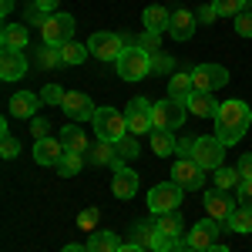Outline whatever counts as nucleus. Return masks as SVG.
I'll return each mask as SVG.
<instances>
[{"label":"nucleus","mask_w":252,"mask_h":252,"mask_svg":"<svg viewBox=\"0 0 252 252\" xmlns=\"http://www.w3.org/2000/svg\"><path fill=\"white\" fill-rule=\"evenodd\" d=\"M252 125V108L246 101H239V97H229V101H222L219 104V115H215V135L222 145H235V141H242L246 131H249Z\"/></svg>","instance_id":"nucleus-1"},{"label":"nucleus","mask_w":252,"mask_h":252,"mask_svg":"<svg viewBox=\"0 0 252 252\" xmlns=\"http://www.w3.org/2000/svg\"><path fill=\"white\" fill-rule=\"evenodd\" d=\"M115 67H118V78L121 81H141L152 74V54L135 47L131 37H125V54L115 61Z\"/></svg>","instance_id":"nucleus-2"},{"label":"nucleus","mask_w":252,"mask_h":252,"mask_svg":"<svg viewBox=\"0 0 252 252\" xmlns=\"http://www.w3.org/2000/svg\"><path fill=\"white\" fill-rule=\"evenodd\" d=\"M91 125H94V131H97V141L118 145L121 138L128 135V118L121 115L118 108H97L94 118H91Z\"/></svg>","instance_id":"nucleus-3"},{"label":"nucleus","mask_w":252,"mask_h":252,"mask_svg":"<svg viewBox=\"0 0 252 252\" xmlns=\"http://www.w3.org/2000/svg\"><path fill=\"white\" fill-rule=\"evenodd\" d=\"M192 161H195V165H202L205 172L222 168V161H225V145L219 141V135H198V138H195Z\"/></svg>","instance_id":"nucleus-4"},{"label":"nucleus","mask_w":252,"mask_h":252,"mask_svg":"<svg viewBox=\"0 0 252 252\" xmlns=\"http://www.w3.org/2000/svg\"><path fill=\"white\" fill-rule=\"evenodd\" d=\"M182 195H185V189L178 182H158L155 189L148 192V209H152V215L178 212L182 209Z\"/></svg>","instance_id":"nucleus-5"},{"label":"nucleus","mask_w":252,"mask_h":252,"mask_svg":"<svg viewBox=\"0 0 252 252\" xmlns=\"http://www.w3.org/2000/svg\"><path fill=\"white\" fill-rule=\"evenodd\" d=\"M185 115H189L185 101L165 97V101H155V108H152V125L161 128V131H175V128L185 125ZM155 128H152V131H155Z\"/></svg>","instance_id":"nucleus-6"},{"label":"nucleus","mask_w":252,"mask_h":252,"mask_svg":"<svg viewBox=\"0 0 252 252\" xmlns=\"http://www.w3.org/2000/svg\"><path fill=\"white\" fill-rule=\"evenodd\" d=\"M131 242H138L141 249H148V252H175L182 246V242H175V239L158 232L155 222H138L135 229H131Z\"/></svg>","instance_id":"nucleus-7"},{"label":"nucleus","mask_w":252,"mask_h":252,"mask_svg":"<svg viewBox=\"0 0 252 252\" xmlns=\"http://www.w3.org/2000/svg\"><path fill=\"white\" fill-rule=\"evenodd\" d=\"M74 31H78V20L71 17V14H51V17L44 20V27H40V37L44 44H67V40H74Z\"/></svg>","instance_id":"nucleus-8"},{"label":"nucleus","mask_w":252,"mask_h":252,"mask_svg":"<svg viewBox=\"0 0 252 252\" xmlns=\"http://www.w3.org/2000/svg\"><path fill=\"white\" fill-rule=\"evenodd\" d=\"M88 51L97 61H118L125 54V37H118L115 31H97L88 37Z\"/></svg>","instance_id":"nucleus-9"},{"label":"nucleus","mask_w":252,"mask_h":252,"mask_svg":"<svg viewBox=\"0 0 252 252\" xmlns=\"http://www.w3.org/2000/svg\"><path fill=\"white\" fill-rule=\"evenodd\" d=\"M172 182H178L185 192H202L205 189V168L195 165L192 158H178L172 165Z\"/></svg>","instance_id":"nucleus-10"},{"label":"nucleus","mask_w":252,"mask_h":252,"mask_svg":"<svg viewBox=\"0 0 252 252\" xmlns=\"http://www.w3.org/2000/svg\"><path fill=\"white\" fill-rule=\"evenodd\" d=\"M192 81H195V91H209L212 94V91L229 84V71L222 64H198V67H192Z\"/></svg>","instance_id":"nucleus-11"},{"label":"nucleus","mask_w":252,"mask_h":252,"mask_svg":"<svg viewBox=\"0 0 252 252\" xmlns=\"http://www.w3.org/2000/svg\"><path fill=\"white\" fill-rule=\"evenodd\" d=\"M152 108H155V104H152V101H148V97H131V101H128V131H131V135H148V131H152V128H155V125H152Z\"/></svg>","instance_id":"nucleus-12"},{"label":"nucleus","mask_w":252,"mask_h":252,"mask_svg":"<svg viewBox=\"0 0 252 252\" xmlns=\"http://www.w3.org/2000/svg\"><path fill=\"white\" fill-rule=\"evenodd\" d=\"M61 111L71 118L74 125H81V121H91L97 108H94V101L84 94V91H67V94H64V104H61Z\"/></svg>","instance_id":"nucleus-13"},{"label":"nucleus","mask_w":252,"mask_h":252,"mask_svg":"<svg viewBox=\"0 0 252 252\" xmlns=\"http://www.w3.org/2000/svg\"><path fill=\"white\" fill-rule=\"evenodd\" d=\"M219 229H222V222H215V219H202V222H195L192 229H189V235L182 239L185 246H192V249L205 252L215 246V235H219Z\"/></svg>","instance_id":"nucleus-14"},{"label":"nucleus","mask_w":252,"mask_h":252,"mask_svg":"<svg viewBox=\"0 0 252 252\" xmlns=\"http://www.w3.org/2000/svg\"><path fill=\"white\" fill-rule=\"evenodd\" d=\"M202 202H205V212H209V219L222 222V225H225V219L235 212V202L229 198V192H222V189H205Z\"/></svg>","instance_id":"nucleus-15"},{"label":"nucleus","mask_w":252,"mask_h":252,"mask_svg":"<svg viewBox=\"0 0 252 252\" xmlns=\"http://www.w3.org/2000/svg\"><path fill=\"white\" fill-rule=\"evenodd\" d=\"M64 152H67V148H64L61 138L47 135V138H40V141H34V161H37V165H51V168H54L61 158H64Z\"/></svg>","instance_id":"nucleus-16"},{"label":"nucleus","mask_w":252,"mask_h":252,"mask_svg":"<svg viewBox=\"0 0 252 252\" xmlns=\"http://www.w3.org/2000/svg\"><path fill=\"white\" fill-rule=\"evenodd\" d=\"M40 104H44L40 94H34V91H17V94L7 101V111H10V118H37Z\"/></svg>","instance_id":"nucleus-17"},{"label":"nucleus","mask_w":252,"mask_h":252,"mask_svg":"<svg viewBox=\"0 0 252 252\" xmlns=\"http://www.w3.org/2000/svg\"><path fill=\"white\" fill-rule=\"evenodd\" d=\"M195 24H198V17H195L192 10H185V7H178V10H172V24H168V34H172V40H189L195 34Z\"/></svg>","instance_id":"nucleus-18"},{"label":"nucleus","mask_w":252,"mask_h":252,"mask_svg":"<svg viewBox=\"0 0 252 252\" xmlns=\"http://www.w3.org/2000/svg\"><path fill=\"white\" fill-rule=\"evenodd\" d=\"M111 192H115V198H121V202L135 198V192H138V175L131 172L128 165L115 168V178H111Z\"/></svg>","instance_id":"nucleus-19"},{"label":"nucleus","mask_w":252,"mask_h":252,"mask_svg":"<svg viewBox=\"0 0 252 252\" xmlns=\"http://www.w3.org/2000/svg\"><path fill=\"white\" fill-rule=\"evenodd\" d=\"M27 74V58L24 51H0V78L3 81H17Z\"/></svg>","instance_id":"nucleus-20"},{"label":"nucleus","mask_w":252,"mask_h":252,"mask_svg":"<svg viewBox=\"0 0 252 252\" xmlns=\"http://www.w3.org/2000/svg\"><path fill=\"white\" fill-rule=\"evenodd\" d=\"M27 44H31V34H27L24 24H3V31H0V47L3 51H24Z\"/></svg>","instance_id":"nucleus-21"},{"label":"nucleus","mask_w":252,"mask_h":252,"mask_svg":"<svg viewBox=\"0 0 252 252\" xmlns=\"http://www.w3.org/2000/svg\"><path fill=\"white\" fill-rule=\"evenodd\" d=\"M141 20H145V31H152V34H165L168 24H172V10H165L161 3H152V7L141 10Z\"/></svg>","instance_id":"nucleus-22"},{"label":"nucleus","mask_w":252,"mask_h":252,"mask_svg":"<svg viewBox=\"0 0 252 252\" xmlns=\"http://www.w3.org/2000/svg\"><path fill=\"white\" fill-rule=\"evenodd\" d=\"M219 104H222V101H215L209 91H195V94L185 101V108H189L192 115H198V118H212V121H215V115H219Z\"/></svg>","instance_id":"nucleus-23"},{"label":"nucleus","mask_w":252,"mask_h":252,"mask_svg":"<svg viewBox=\"0 0 252 252\" xmlns=\"http://www.w3.org/2000/svg\"><path fill=\"white\" fill-rule=\"evenodd\" d=\"M118 249H121V239L111 229H97L88 239V252H118Z\"/></svg>","instance_id":"nucleus-24"},{"label":"nucleus","mask_w":252,"mask_h":252,"mask_svg":"<svg viewBox=\"0 0 252 252\" xmlns=\"http://www.w3.org/2000/svg\"><path fill=\"white\" fill-rule=\"evenodd\" d=\"M195 94V81H192V71L189 74H172V81H168V97H175V101H189V97Z\"/></svg>","instance_id":"nucleus-25"},{"label":"nucleus","mask_w":252,"mask_h":252,"mask_svg":"<svg viewBox=\"0 0 252 252\" xmlns=\"http://www.w3.org/2000/svg\"><path fill=\"white\" fill-rule=\"evenodd\" d=\"M155 225L161 235H168V239H175V242H182L185 235H182V215L178 212H165V215H155Z\"/></svg>","instance_id":"nucleus-26"},{"label":"nucleus","mask_w":252,"mask_h":252,"mask_svg":"<svg viewBox=\"0 0 252 252\" xmlns=\"http://www.w3.org/2000/svg\"><path fill=\"white\" fill-rule=\"evenodd\" d=\"M225 229L235 235H249L252 232V209H246V205H239L229 219H225Z\"/></svg>","instance_id":"nucleus-27"},{"label":"nucleus","mask_w":252,"mask_h":252,"mask_svg":"<svg viewBox=\"0 0 252 252\" xmlns=\"http://www.w3.org/2000/svg\"><path fill=\"white\" fill-rule=\"evenodd\" d=\"M61 141H64V148H67V152H81V155L88 152V138H84V128H78L74 121H71V125L61 131Z\"/></svg>","instance_id":"nucleus-28"},{"label":"nucleus","mask_w":252,"mask_h":252,"mask_svg":"<svg viewBox=\"0 0 252 252\" xmlns=\"http://www.w3.org/2000/svg\"><path fill=\"white\" fill-rule=\"evenodd\" d=\"M91 58V51H88V44H78V40H67V44H61V61L64 64H84V61Z\"/></svg>","instance_id":"nucleus-29"},{"label":"nucleus","mask_w":252,"mask_h":252,"mask_svg":"<svg viewBox=\"0 0 252 252\" xmlns=\"http://www.w3.org/2000/svg\"><path fill=\"white\" fill-rule=\"evenodd\" d=\"M84 161H88V158L81 155V152H64V158H61L54 168H58V175H64V178H74V175L84 168Z\"/></svg>","instance_id":"nucleus-30"},{"label":"nucleus","mask_w":252,"mask_h":252,"mask_svg":"<svg viewBox=\"0 0 252 252\" xmlns=\"http://www.w3.org/2000/svg\"><path fill=\"white\" fill-rule=\"evenodd\" d=\"M212 182H215V189H222V192H229V189H239L242 185V175H239V168H215L212 172Z\"/></svg>","instance_id":"nucleus-31"},{"label":"nucleus","mask_w":252,"mask_h":252,"mask_svg":"<svg viewBox=\"0 0 252 252\" xmlns=\"http://www.w3.org/2000/svg\"><path fill=\"white\" fill-rule=\"evenodd\" d=\"M115 158H118V148L111 141H97L94 148H91V155H88V161L91 165H111Z\"/></svg>","instance_id":"nucleus-32"},{"label":"nucleus","mask_w":252,"mask_h":252,"mask_svg":"<svg viewBox=\"0 0 252 252\" xmlns=\"http://www.w3.org/2000/svg\"><path fill=\"white\" fill-rule=\"evenodd\" d=\"M175 145H178V141H175L172 131H161V128L152 131V152H155V155H172Z\"/></svg>","instance_id":"nucleus-33"},{"label":"nucleus","mask_w":252,"mask_h":252,"mask_svg":"<svg viewBox=\"0 0 252 252\" xmlns=\"http://www.w3.org/2000/svg\"><path fill=\"white\" fill-rule=\"evenodd\" d=\"M212 7L219 17H239V14H246V0H212Z\"/></svg>","instance_id":"nucleus-34"},{"label":"nucleus","mask_w":252,"mask_h":252,"mask_svg":"<svg viewBox=\"0 0 252 252\" xmlns=\"http://www.w3.org/2000/svg\"><path fill=\"white\" fill-rule=\"evenodd\" d=\"M115 148H118V155L125 158V161H131V158H138V155H141V145H138V135H131V131H128V135L121 138V141H118Z\"/></svg>","instance_id":"nucleus-35"},{"label":"nucleus","mask_w":252,"mask_h":252,"mask_svg":"<svg viewBox=\"0 0 252 252\" xmlns=\"http://www.w3.org/2000/svg\"><path fill=\"white\" fill-rule=\"evenodd\" d=\"M37 64L40 67H58V64H64V61H61V47H54V44L37 47Z\"/></svg>","instance_id":"nucleus-36"},{"label":"nucleus","mask_w":252,"mask_h":252,"mask_svg":"<svg viewBox=\"0 0 252 252\" xmlns=\"http://www.w3.org/2000/svg\"><path fill=\"white\" fill-rule=\"evenodd\" d=\"M64 94H67V91H64L61 84H44L40 101H44V104H64Z\"/></svg>","instance_id":"nucleus-37"},{"label":"nucleus","mask_w":252,"mask_h":252,"mask_svg":"<svg viewBox=\"0 0 252 252\" xmlns=\"http://www.w3.org/2000/svg\"><path fill=\"white\" fill-rule=\"evenodd\" d=\"M131 40H135V37H131ZM135 47H141V51H148V54H152V51H158V47H161V34H152V31H145V34L135 40Z\"/></svg>","instance_id":"nucleus-38"},{"label":"nucleus","mask_w":252,"mask_h":252,"mask_svg":"<svg viewBox=\"0 0 252 252\" xmlns=\"http://www.w3.org/2000/svg\"><path fill=\"white\" fill-rule=\"evenodd\" d=\"M20 145L14 135H0V158H17Z\"/></svg>","instance_id":"nucleus-39"},{"label":"nucleus","mask_w":252,"mask_h":252,"mask_svg":"<svg viewBox=\"0 0 252 252\" xmlns=\"http://www.w3.org/2000/svg\"><path fill=\"white\" fill-rule=\"evenodd\" d=\"M235 20V34L239 37H252V14L246 10V14H239V17H232Z\"/></svg>","instance_id":"nucleus-40"},{"label":"nucleus","mask_w":252,"mask_h":252,"mask_svg":"<svg viewBox=\"0 0 252 252\" xmlns=\"http://www.w3.org/2000/svg\"><path fill=\"white\" fill-rule=\"evenodd\" d=\"M47 128H51V121H44V118H31V135H34V141L47 138Z\"/></svg>","instance_id":"nucleus-41"},{"label":"nucleus","mask_w":252,"mask_h":252,"mask_svg":"<svg viewBox=\"0 0 252 252\" xmlns=\"http://www.w3.org/2000/svg\"><path fill=\"white\" fill-rule=\"evenodd\" d=\"M97 215H101V209H84V212L78 215V225H81V229H94Z\"/></svg>","instance_id":"nucleus-42"},{"label":"nucleus","mask_w":252,"mask_h":252,"mask_svg":"<svg viewBox=\"0 0 252 252\" xmlns=\"http://www.w3.org/2000/svg\"><path fill=\"white\" fill-rule=\"evenodd\" d=\"M235 198H239V205L252 209V182H242V185L235 189Z\"/></svg>","instance_id":"nucleus-43"},{"label":"nucleus","mask_w":252,"mask_h":252,"mask_svg":"<svg viewBox=\"0 0 252 252\" xmlns=\"http://www.w3.org/2000/svg\"><path fill=\"white\" fill-rule=\"evenodd\" d=\"M235 168H239V175H242V182H252V155H242Z\"/></svg>","instance_id":"nucleus-44"},{"label":"nucleus","mask_w":252,"mask_h":252,"mask_svg":"<svg viewBox=\"0 0 252 252\" xmlns=\"http://www.w3.org/2000/svg\"><path fill=\"white\" fill-rule=\"evenodd\" d=\"M192 148H195V138H178V145H175V152L182 158H192Z\"/></svg>","instance_id":"nucleus-45"},{"label":"nucleus","mask_w":252,"mask_h":252,"mask_svg":"<svg viewBox=\"0 0 252 252\" xmlns=\"http://www.w3.org/2000/svg\"><path fill=\"white\" fill-rule=\"evenodd\" d=\"M195 17L202 20V24H212V20L219 17V14H215V7H212V3H205V7H198V14H195Z\"/></svg>","instance_id":"nucleus-46"},{"label":"nucleus","mask_w":252,"mask_h":252,"mask_svg":"<svg viewBox=\"0 0 252 252\" xmlns=\"http://www.w3.org/2000/svg\"><path fill=\"white\" fill-rule=\"evenodd\" d=\"M34 7H37L40 14H47V17L58 14V0H34Z\"/></svg>","instance_id":"nucleus-47"},{"label":"nucleus","mask_w":252,"mask_h":252,"mask_svg":"<svg viewBox=\"0 0 252 252\" xmlns=\"http://www.w3.org/2000/svg\"><path fill=\"white\" fill-rule=\"evenodd\" d=\"M118 252H148V249H141L138 242H131V239H128V242H121V249H118Z\"/></svg>","instance_id":"nucleus-48"},{"label":"nucleus","mask_w":252,"mask_h":252,"mask_svg":"<svg viewBox=\"0 0 252 252\" xmlns=\"http://www.w3.org/2000/svg\"><path fill=\"white\" fill-rule=\"evenodd\" d=\"M10 10H14V0H0V14L10 17Z\"/></svg>","instance_id":"nucleus-49"},{"label":"nucleus","mask_w":252,"mask_h":252,"mask_svg":"<svg viewBox=\"0 0 252 252\" xmlns=\"http://www.w3.org/2000/svg\"><path fill=\"white\" fill-rule=\"evenodd\" d=\"M61 252H88V246H78V242H71V246H64Z\"/></svg>","instance_id":"nucleus-50"},{"label":"nucleus","mask_w":252,"mask_h":252,"mask_svg":"<svg viewBox=\"0 0 252 252\" xmlns=\"http://www.w3.org/2000/svg\"><path fill=\"white\" fill-rule=\"evenodd\" d=\"M205 252H229V246H219V242H215L212 249H205Z\"/></svg>","instance_id":"nucleus-51"},{"label":"nucleus","mask_w":252,"mask_h":252,"mask_svg":"<svg viewBox=\"0 0 252 252\" xmlns=\"http://www.w3.org/2000/svg\"><path fill=\"white\" fill-rule=\"evenodd\" d=\"M175 252H198V249H192V246H185V242H182V246H178Z\"/></svg>","instance_id":"nucleus-52"},{"label":"nucleus","mask_w":252,"mask_h":252,"mask_svg":"<svg viewBox=\"0 0 252 252\" xmlns=\"http://www.w3.org/2000/svg\"><path fill=\"white\" fill-rule=\"evenodd\" d=\"M31 3H34V0H31Z\"/></svg>","instance_id":"nucleus-53"}]
</instances>
